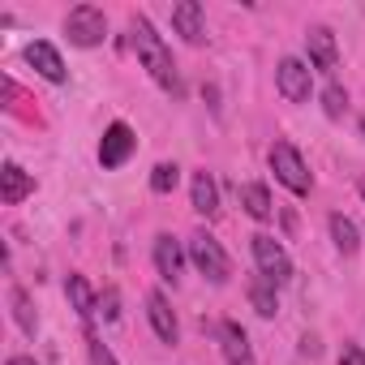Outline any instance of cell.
<instances>
[{
  "label": "cell",
  "instance_id": "603a6c76",
  "mask_svg": "<svg viewBox=\"0 0 365 365\" xmlns=\"http://www.w3.org/2000/svg\"><path fill=\"white\" fill-rule=\"evenodd\" d=\"M99 314H103L108 322H116V318H120V297H116V288H108V292L99 297Z\"/></svg>",
  "mask_w": 365,
  "mask_h": 365
},
{
  "label": "cell",
  "instance_id": "ffe728a7",
  "mask_svg": "<svg viewBox=\"0 0 365 365\" xmlns=\"http://www.w3.org/2000/svg\"><path fill=\"white\" fill-rule=\"evenodd\" d=\"M250 305H254L262 318H275V314H279V297H275V284H267V279L258 275V279L250 284Z\"/></svg>",
  "mask_w": 365,
  "mask_h": 365
},
{
  "label": "cell",
  "instance_id": "9c48e42d",
  "mask_svg": "<svg viewBox=\"0 0 365 365\" xmlns=\"http://www.w3.org/2000/svg\"><path fill=\"white\" fill-rule=\"evenodd\" d=\"M26 65L39 73V78H48V82H65L69 73H65V61H61V52L48 43V39H35V43H26Z\"/></svg>",
  "mask_w": 365,
  "mask_h": 365
},
{
  "label": "cell",
  "instance_id": "7a4b0ae2",
  "mask_svg": "<svg viewBox=\"0 0 365 365\" xmlns=\"http://www.w3.org/2000/svg\"><path fill=\"white\" fill-rule=\"evenodd\" d=\"M267 159H271L275 180H279L284 190H292L297 198H305V194L314 190V176H309V168H305V159H301V150H297L292 142H275Z\"/></svg>",
  "mask_w": 365,
  "mask_h": 365
},
{
  "label": "cell",
  "instance_id": "7c38bea8",
  "mask_svg": "<svg viewBox=\"0 0 365 365\" xmlns=\"http://www.w3.org/2000/svg\"><path fill=\"white\" fill-rule=\"evenodd\" d=\"M305 52H309V65L318 69H335L339 65V43L327 26H309L305 31Z\"/></svg>",
  "mask_w": 365,
  "mask_h": 365
},
{
  "label": "cell",
  "instance_id": "4316f807",
  "mask_svg": "<svg viewBox=\"0 0 365 365\" xmlns=\"http://www.w3.org/2000/svg\"><path fill=\"white\" fill-rule=\"evenodd\" d=\"M356 194H361V202H365V180H361V185H356Z\"/></svg>",
  "mask_w": 365,
  "mask_h": 365
},
{
  "label": "cell",
  "instance_id": "52a82bcc",
  "mask_svg": "<svg viewBox=\"0 0 365 365\" xmlns=\"http://www.w3.org/2000/svg\"><path fill=\"white\" fill-rule=\"evenodd\" d=\"M133 146H138V138H133V129L125 125V120H112L108 129H103V142H99V163L112 172V168H120V163H129V155H133Z\"/></svg>",
  "mask_w": 365,
  "mask_h": 365
},
{
  "label": "cell",
  "instance_id": "484cf974",
  "mask_svg": "<svg viewBox=\"0 0 365 365\" xmlns=\"http://www.w3.org/2000/svg\"><path fill=\"white\" fill-rule=\"evenodd\" d=\"M9 365H35V356H9Z\"/></svg>",
  "mask_w": 365,
  "mask_h": 365
},
{
  "label": "cell",
  "instance_id": "d6986e66",
  "mask_svg": "<svg viewBox=\"0 0 365 365\" xmlns=\"http://www.w3.org/2000/svg\"><path fill=\"white\" fill-rule=\"evenodd\" d=\"M331 241H335V250H339L344 258H352L356 245H361V232H356V224H352L348 215H331Z\"/></svg>",
  "mask_w": 365,
  "mask_h": 365
},
{
  "label": "cell",
  "instance_id": "9a60e30c",
  "mask_svg": "<svg viewBox=\"0 0 365 365\" xmlns=\"http://www.w3.org/2000/svg\"><path fill=\"white\" fill-rule=\"evenodd\" d=\"M190 198H194V211H198V215H207V220L220 215V185H215L211 172H194V180H190Z\"/></svg>",
  "mask_w": 365,
  "mask_h": 365
},
{
  "label": "cell",
  "instance_id": "8992f818",
  "mask_svg": "<svg viewBox=\"0 0 365 365\" xmlns=\"http://www.w3.org/2000/svg\"><path fill=\"white\" fill-rule=\"evenodd\" d=\"M275 86H279V95H284L288 103H305V99H309V91H314L309 65H305V61H297V56H284V61H279V69H275Z\"/></svg>",
  "mask_w": 365,
  "mask_h": 365
},
{
  "label": "cell",
  "instance_id": "5bb4252c",
  "mask_svg": "<svg viewBox=\"0 0 365 365\" xmlns=\"http://www.w3.org/2000/svg\"><path fill=\"white\" fill-rule=\"evenodd\" d=\"M220 344H224V361L228 365H254V348H250V335H245V327L241 322H224L220 327Z\"/></svg>",
  "mask_w": 365,
  "mask_h": 365
},
{
  "label": "cell",
  "instance_id": "277c9868",
  "mask_svg": "<svg viewBox=\"0 0 365 365\" xmlns=\"http://www.w3.org/2000/svg\"><path fill=\"white\" fill-rule=\"evenodd\" d=\"M250 250H254V267H258V275L267 279V284H288L292 279V258H288V250L275 241V237H267V232H258L254 241H250Z\"/></svg>",
  "mask_w": 365,
  "mask_h": 365
},
{
  "label": "cell",
  "instance_id": "ac0fdd59",
  "mask_svg": "<svg viewBox=\"0 0 365 365\" xmlns=\"http://www.w3.org/2000/svg\"><path fill=\"white\" fill-rule=\"evenodd\" d=\"M9 305H14V322L26 331V335H35L39 331V318H35V305H31V292L22 288V284H14L9 288Z\"/></svg>",
  "mask_w": 365,
  "mask_h": 365
},
{
  "label": "cell",
  "instance_id": "4fadbf2b",
  "mask_svg": "<svg viewBox=\"0 0 365 365\" xmlns=\"http://www.w3.org/2000/svg\"><path fill=\"white\" fill-rule=\"evenodd\" d=\"M146 318H150V327H155V335L163 344H176L180 339V322H176V314H172V305H168L163 292H150L146 297Z\"/></svg>",
  "mask_w": 365,
  "mask_h": 365
},
{
  "label": "cell",
  "instance_id": "30bf717a",
  "mask_svg": "<svg viewBox=\"0 0 365 365\" xmlns=\"http://www.w3.org/2000/svg\"><path fill=\"white\" fill-rule=\"evenodd\" d=\"M155 271H159V279H168V284H176L180 271H185V250H180V241H176L172 232H159V237H155Z\"/></svg>",
  "mask_w": 365,
  "mask_h": 365
},
{
  "label": "cell",
  "instance_id": "83f0119b",
  "mask_svg": "<svg viewBox=\"0 0 365 365\" xmlns=\"http://www.w3.org/2000/svg\"><path fill=\"white\" fill-rule=\"evenodd\" d=\"M361 133H365V116H361Z\"/></svg>",
  "mask_w": 365,
  "mask_h": 365
},
{
  "label": "cell",
  "instance_id": "ba28073f",
  "mask_svg": "<svg viewBox=\"0 0 365 365\" xmlns=\"http://www.w3.org/2000/svg\"><path fill=\"white\" fill-rule=\"evenodd\" d=\"M172 31L185 43H207V14L198 0H176L172 5Z\"/></svg>",
  "mask_w": 365,
  "mask_h": 365
},
{
  "label": "cell",
  "instance_id": "d4e9b609",
  "mask_svg": "<svg viewBox=\"0 0 365 365\" xmlns=\"http://www.w3.org/2000/svg\"><path fill=\"white\" fill-rule=\"evenodd\" d=\"M339 365H365V352H361L356 344H344V352H339Z\"/></svg>",
  "mask_w": 365,
  "mask_h": 365
},
{
  "label": "cell",
  "instance_id": "2e32d148",
  "mask_svg": "<svg viewBox=\"0 0 365 365\" xmlns=\"http://www.w3.org/2000/svg\"><path fill=\"white\" fill-rule=\"evenodd\" d=\"M241 207H245V215H254V220H271V215H275L271 190H267V185H258V180L241 185Z\"/></svg>",
  "mask_w": 365,
  "mask_h": 365
},
{
  "label": "cell",
  "instance_id": "5b68a950",
  "mask_svg": "<svg viewBox=\"0 0 365 365\" xmlns=\"http://www.w3.org/2000/svg\"><path fill=\"white\" fill-rule=\"evenodd\" d=\"M65 35H69L73 48H99V43L108 39V18H103V9H95V5H78V9H69V18H65Z\"/></svg>",
  "mask_w": 365,
  "mask_h": 365
},
{
  "label": "cell",
  "instance_id": "6da1fadb",
  "mask_svg": "<svg viewBox=\"0 0 365 365\" xmlns=\"http://www.w3.org/2000/svg\"><path fill=\"white\" fill-rule=\"evenodd\" d=\"M129 39H133V52L142 61V69L172 95H180V73H176V61H172V48L155 35V26L146 18H133L129 22Z\"/></svg>",
  "mask_w": 365,
  "mask_h": 365
},
{
  "label": "cell",
  "instance_id": "44dd1931",
  "mask_svg": "<svg viewBox=\"0 0 365 365\" xmlns=\"http://www.w3.org/2000/svg\"><path fill=\"white\" fill-rule=\"evenodd\" d=\"M176 180H180V168L176 163H155V172H150V190L155 194H172Z\"/></svg>",
  "mask_w": 365,
  "mask_h": 365
},
{
  "label": "cell",
  "instance_id": "3957f363",
  "mask_svg": "<svg viewBox=\"0 0 365 365\" xmlns=\"http://www.w3.org/2000/svg\"><path fill=\"white\" fill-rule=\"evenodd\" d=\"M190 262H194L211 284H228V275H232V262H228L224 245H220L207 228H198V232L190 237Z\"/></svg>",
  "mask_w": 365,
  "mask_h": 365
},
{
  "label": "cell",
  "instance_id": "7402d4cb",
  "mask_svg": "<svg viewBox=\"0 0 365 365\" xmlns=\"http://www.w3.org/2000/svg\"><path fill=\"white\" fill-rule=\"evenodd\" d=\"M344 108H348V91H344L339 82H331V86L322 91V112H327L331 120H339V116H344Z\"/></svg>",
  "mask_w": 365,
  "mask_h": 365
},
{
  "label": "cell",
  "instance_id": "e0dca14e",
  "mask_svg": "<svg viewBox=\"0 0 365 365\" xmlns=\"http://www.w3.org/2000/svg\"><path fill=\"white\" fill-rule=\"evenodd\" d=\"M65 292H69V305L78 309V318H82V322H91V318H95V309H99V301H95L91 284H86L82 275H69V279H65Z\"/></svg>",
  "mask_w": 365,
  "mask_h": 365
},
{
  "label": "cell",
  "instance_id": "cb8c5ba5",
  "mask_svg": "<svg viewBox=\"0 0 365 365\" xmlns=\"http://www.w3.org/2000/svg\"><path fill=\"white\" fill-rule=\"evenodd\" d=\"M91 365H116L112 348H108V344H99V339H91Z\"/></svg>",
  "mask_w": 365,
  "mask_h": 365
},
{
  "label": "cell",
  "instance_id": "8fae6325",
  "mask_svg": "<svg viewBox=\"0 0 365 365\" xmlns=\"http://www.w3.org/2000/svg\"><path fill=\"white\" fill-rule=\"evenodd\" d=\"M35 194V176L26 172V168H18V163H5L0 168V202L5 207H18L22 198H31Z\"/></svg>",
  "mask_w": 365,
  "mask_h": 365
}]
</instances>
